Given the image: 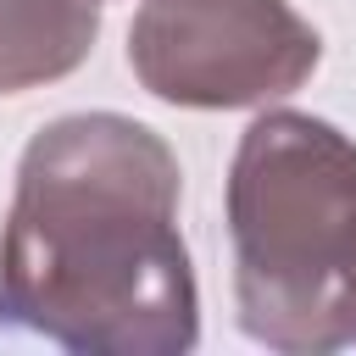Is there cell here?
Segmentation results:
<instances>
[{"label": "cell", "mask_w": 356, "mask_h": 356, "mask_svg": "<svg viewBox=\"0 0 356 356\" xmlns=\"http://www.w3.org/2000/svg\"><path fill=\"white\" fill-rule=\"evenodd\" d=\"M100 0H0V95L44 89L89 61Z\"/></svg>", "instance_id": "obj_4"}, {"label": "cell", "mask_w": 356, "mask_h": 356, "mask_svg": "<svg viewBox=\"0 0 356 356\" xmlns=\"http://www.w3.org/2000/svg\"><path fill=\"white\" fill-rule=\"evenodd\" d=\"M323 33L289 0H139L128 67L145 95L184 111H239L295 95Z\"/></svg>", "instance_id": "obj_3"}, {"label": "cell", "mask_w": 356, "mask_h": 356, "mask_svg": "<svg viewBox=\"0 0 356 356\" xmlns=\"http://www.w3.org/2000/svg\"><path fill=\"white\" fill-rule=\"evenodd\" d=\"M222 217L245 339L356 350V139L312 111H261L234 145Z\"/></svg>", "instance_id": "obj_2"}, {"label": "cell", "mask_w": 356, "mask_h": 356, "mask_svg": "<svg viewBox=\"0 0 356 356\" xmlns=\"http://www.w3.org/2000/svg\"><path fill=\"white\" fill-rule=\"evenodd\" d=\"M172 145L122 111L44 122L0 228V328L78 356H184L200 339Z\"/></svg>", "instance_id": "obj_1"}]
</instances>
